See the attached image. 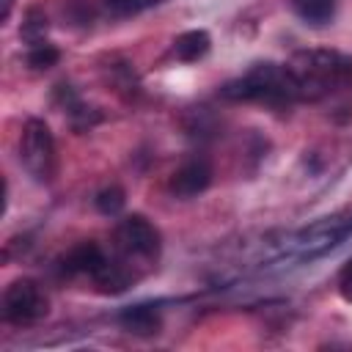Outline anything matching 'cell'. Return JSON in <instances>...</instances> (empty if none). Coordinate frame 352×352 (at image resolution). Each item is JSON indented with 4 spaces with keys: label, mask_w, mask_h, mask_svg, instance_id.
<instances>
[{
    "label": "cell",
    "mask_w": 352,
    "mask_h": 352,
    "mask_svg": "<svg viewBox=\"0 0 352 352\" xmlns=\"http://www.w3.org/2000/svg\"><path fill=\"white\" fill-rule=\"evenodd\" d=\"M220 96L228 102H264V104H292L300 102L297 80L289 66L280 63H256L242 77L228 80L220 88Z\"/></svg>",
    "instance_id": "obj_1"
},
{
    "label": "cell",
    "mask_w": 352,
    "mask_h": 352,
    "mask_svg": "<svg viewBox=\"0 0 352 352\" xmlns=\"http://www.w3.org/2000/svg\"><path fill=\"white\" fill-rule=\"evenodd\" d=\"M349 60L338 52L330 50H302L292 58L289 72L297 80V94L300 102H316L322 99L330 85H336L346 72H349Z\"/></svg>",
    "instance_id": "obj_2"
},
{
    "label": "cell",
    "mask_w": 352,
    "mask_h": 352,
    "mask_svg": "<svg viewBox=\"0 0 352 352\" xmlns=\"http://www.w3.org/2000/svg\"><path fill=\"white\" fill-rule=\"evenodd\" d=\"M19 160L36 182H50L55 173V138L41 118H28L19 138Z\"/></svg>",
    "instance_id": "obj_3"
},
{
    "label": "cell",
    "mask_w": 352,
    "mask_h": 352,
    "mask_svg": "<svg viewBox=\"0 0 352 352\" xmlns=\"http://www.w3.org/2000/svg\"><path fill=\"white\" fill-rule=\"evenodd\" d=\"M0 308H3V319L8 324L22 327V324H33V322L44 319L50 311V300L33 278H16L6 286Z\"/></svg>",
    "instance_id": "obj_4"
},
{
    "label": "cell",
    "mask_w": 352,
    "mask_h": 352,
    "mask_svg": "<svg viewBox=\"0 0 352 352\" xmlns=\"http://www.w3.org/2000/svg\"><path fill=\"white\" fill-rule=\"evenodd\" d=\"M116 248L121 250V256L126 258H157L160 248H162V236L157 231L154 223H148L143 214H129L124 217L116 231H113Z\"/></svg>",
    "instance_id": "obj_5"
},
{
    "label": "cell",
    "mask_w": 352,
    "mask_h": 352,
    "mask_svg": "<svg viewBox=\"0 0 352 352\" xmlns=\"http://www.w3.org/2000/svg\"><path fill=\"white\" fill-rule=\"evenodd\" d=\"M209 184H212V165H209V160L192 157V160L182 162V165L173 170L168 187H170V192H173L176 198L190 201V198L201 195Z\"/></svg>",
    "instance_id": "obj_6"
},
{
    "label": "cell",
    "mask_w": 352,
    "mask_h": 352,
    "mask_svg": "<svg viewBox=\"0 0 352 352\" xmlns=\"http://www.w3.org/2000/svg\"><path fill=\"white\" fill-rule=\"evenodd\" d=\"M104 261L107 256L96 242H80L60 258V267L66 275H94Z\"/></svg>",
    "instance_id": "obj_7"
},
{
    "label": "cell",
    "mask_w": 352,
    "mask_h": 352,
    "mask_svg": "<svg viewBox=\"0 0 352 352\" xmlns=\"http://www.w3.org/2000/svg\"><path fill=\"white\" fill-rule=\"evenodd\" d=\"M118 324L132 336L151 338L162 330V316L154 305H129L118 314Z\"/></svg>",
    "instance_id": "obj_8"
},
{
    "label": "cell",
    "mask_w": 352,
    "mask_h": 352,
    "mask_svg": "<svg viewBox=\"0 0 352 352\" xmlns=\"http://www.w3.org/2000/svg\"><path fill=\"white\" fill-rule=\"evenodd\" d=\"M94 283H96V289L102 292V294H121V292H126L129 286H132V275H129V270L121 264V261H104L94 275Z\"/></svg>",
    "instance_id": "obj_9"
},
{
    "label": "cell",
    "mask_w": 352,
    "mask_h": 352,
    "mask_svg": "<svg viewBox=\"0 0 352 352\" xmlns=\"http://www.w3.org/2000/svg\"><path fill=\"white\" fill-rule=\"evenodd\" d=\"M209 47H212V38L206 30H184L173 41V55L184 63H192V60H201L209 52Z\"/></svg>",
    "instance_id": "obj_10"
},
{
    "label": "cell",
    "mask_w": 352,
    "mask_h": 352,
    "mask_svg": "<svg viewBox=\"0 0 352 352\" xmlns=\"http://www.w3.org/2000/svg\"><path fill=\"white\" fill-rule=\"evenodd\" d=\"M297 16L314 28H322L327 25L333 16H336V8H338V0H292Z\"/></svg>",
    "instance_id": "obj_11"
},
{
    "label": "cell",
    "mask_w": 352,
    "mask_h": 352,
    "mask_svg": "<svg viewBox=\"0 0 352 352\" xmlns=\"http://www.w3.org/2000/svg\"><path fill=\"white\" fill-rule=\"evenodd\" d=\"M47 28H50L47 14H44L38 6H33V8L25 11V19H22V25H19V36H22L25 44L33 47V44H41V41H44Z\"/></svg>",
    "instance_id": "obj_12"
},
{
    "label": "cell",
    "mask_w": 352,
    "mask_h": 352,
    "mask_svg": "<svg viewBox=\"0 0 352 352\" xmlns=\"http://www.w3.org/2000/svg\"><path fill=\"white\" fill-rule=\"evenodd\" d=\"M58 60H60V50L52 47L50 41L33 44V47L28 50V55H25V63H28L33 72H47V69H52Z\"/></svg>",
    "instance_id": "obj_13"
},
{
    "label": "cell",
    "mask_w": 352,
    "mask_h": 352,
    "mask_svg": "<svg viewBox=\"0 0 352 352\" xmlns=\"http://www.w3.org/2000/svg\"><path fill=\"white\" fill-rule=\"evenodd\" d=\"M94 206H96V212H102L104 217H113V214H118V212L126 206V192H124L118 184L102 187V190L96 192V198H94Z\"/></svg>",
    "instance_id": "obj_14"
},
{
    "label": "cell",
    "mask_w": 352,
    "mask_h": 352,
    "mask_svg": "<svg viewBox=\"0 0 352 352\" xmlns=\"http://www.w3.org/2000/svg\"><path fill=\"white\" fill-rule=\"evenodd\" d=\"M154 0H102L104 11L110 16H132V14H140L143 8H148Z\"/></svg>",
    "instance_id": "obj_15"
},
{
    "label": "cell",
    "mask_w": 352,
    "mask_h": 352,
    "mask_svg": "<svg viewBox=\"0 0 352 352\" xmlns=\"http://www.w3.org/2000/svg\"><path fill=\"white\" fill-rule=\"evenodd\" d=\"M63 16H66L72 25H91L94 11H91V6H88L85 0H66Z\"/></svg>",
    "instance_id": "obj_16"
},
{
    "label": "cell",
    "mask_w": 352,
    "mask_h": 352,
    "mask_svg": "<svg viewBox=\"0 0 352 352\" xmlns=\"http://www.w3.org/2000/svg\"><path fill=\"white\" fill-rule=\"evenodd\" d=\"M338 292H341V297L346 300V302H352V258L341 267V272H338Z\"/></svg>",
    "instance_id": "obj_17"
},
{
    "label": "cell",
    "mask_w": 352,
    "mask_h": 352,
    "mask_svg": "<svg viewBox=\"0 0 352 352\" xmlns=\"http://www.w3.org/2000/svg\"><path fill=\"white\" fill-rule=\"evenodd\" d=\"M11 8H14V0H3V11H0V19L3 22L11 16Z\"/></svg>",
    "instance_id": "obj_18"
}]
</instances>
